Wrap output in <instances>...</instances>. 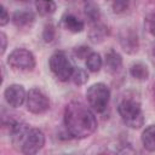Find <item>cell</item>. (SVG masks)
Segmentation results:
<instances>
[{
    "label": "cell",
    "instance_id": "30bf717a",
    "mask_svg": "<svg viewBox=\"0 0 155 155\" xmlns=\"http://www.w3.org/2000/svg\"><path fill=\"white\" fill-rule=\"evenodd\" d=\"M35 22V15L31 11L25 10H18L12 15V23L18 29H25L30 28L33 23Z\"/></svg>",
    "mask_w": 155,
    "mask_h": 155
},
{
    "label": "cell",
    "instance_id": "9a60e30c",
    "mask_svg": "<svg viewBox=\"0 0 155 155\" xmlns=\"http://www.w3.org/2000/svg\"><path fill=\"white\" fill-rule=\"evenodd\" d=\"M130 74L136 80L144 81V80H147L149 78V69L144 63L137 62V63H133L130 67Z\"/></svg>",
    "mask_w": 155,
    "mask_h": 155
},
{
    "label": "cell",
    "instance_id": "44dd1931",
    "mask_svg": "<svg viewBox=\"0 0 155 155\" xmlns=\"http://www.w3.org/2000/svg\"><path fill=\"white\" fill-rule=\"evenodd\" d=\"M130 6L128 0H114L111 4V8L114 13H122L125 12Z\"/></svg>",
    "mask_w": 155,
    "mask_h": 155
},
{
    "label": "cell",
    "instance_id": "4316f807",
    "mask_svg": "<svg viewBox=\"0 0 155 155\" xmlns=\"http://www.w3.org/2000/svg\"><path fill=\"white\" fill-rule=\"evenodd\" d=\"M16 1H19V2H29L30 0H16Z\"/></svg>",
    "mask_w": 155,
    "mask_h": 155
},
{
    "label": "cell",
    "instance_id": "d6986e66",
    "mask_svg": "<svg viewBox=\"0 0 155 155\" xmlns=\"http://www.w3.org/2000/svg\"><path fill=\"white\" fill-rule=\"evenodd\" d=\"M70 79H71V81L74 82V85H76V86H82V85H85V84L87 82V80H88V74H87V71H86L85 69L78 67V68H74Z\"/></svg>",
    "mask_w": 155,
    "mask_h": 155
},
{
    "label": "cell",
    "instance_id": "9c48e42d",
    "mask_svg": "<svg viewBox=\"0 0 155 155\" xmlns=\"http://www.w3.org/2000/svg\"><path fill=\"white\" fill-rule=\"evenodd\" d=\"M4 97H5V101L7 102V104L10 107L18 108L24 103V101L27 98V93H25V90L22 85L12 84L5 88Z\"/></svg>",
    "mask_w": 155,
    "mask_h": 155
},
{
    "label": "cell",
    "instance_id": "5bb4252c",
    "mask_svg": "<svg viewBox=\"0 0 155 155\" xmlns=\"http://www.w3.org/2000/svg\"><path fill=\"white\" fill-rule=\"evenodd\" d=\"M142 144L145 150L155 151V125L148 126L142 133Z\"/></svg>",
    "mask_w": 155,
    "mask_h": 155
},
{
    "label": "cell",
    "instance_id": "484cf974",
    "mask_svg": "<svg viewBox=\"0 0 155 155\" xmlns=\"http://www.w3.org/2000/svg\"><path fill=\"white\" fill-rule=\"evenodd\" d=\"M153 96H154V98H155V82H154V85H153Z\"/></svg>",
    "mask_w": 155,
    "mask_h": 155
},
{
    "label": "cell",
    "instance_id": "cb8c5ba5",
    "mask_svg": "<svg viewBox=\"0 0 155 155\" xmlns=\"http://www.w3.org/2000/svg\"><path fill=\"white\" fill-rule=\"evenodd\" d=\"M0 12H1V16H0V25L1 27H5L10 22V15H8V12H7V10H6V7L4 5H1Z\"/></svg>",
    "mask_w": 155,
    "mask_h": 155
},
{
    "label": "cell",
    "instance_id": "e0dca14e",
    "mask_svg": "<svg viewBox=\"0 0 155 155\" xmlns=\"http://www.w3.org/2000/svg\"><path fill=\"white\" fill-rule=\"evenodd\" d=\"M102 64H103V61H102V57L99 53L97 52H91L87 58H86V67L92 73H97L101 70L102 68Z\"/></svg>",
    "mask_w": 155,
    "mask_h": 155
},
{
    "label": "cell",
    "instance_id": "3957f363",
    "mask_svg": "<svg viewBox=\"0 0 155 155\" xmlns=\"http://www.w3.org/2000/svg\"><path fill=\"white\" fill-rule=\"evenodd\" d=\"M117 113L124 124L133 130H138L144 125V114L140 104L134 99H124L117 105Z\"/></svg>",
    "mask_w": 155,
    "mask_h": 155
},
{
    "label": "cell",
    "instance_id": "8fae6325",
    "mask_svg": "<svg viewBox=\"0 0 155 155\" xmlns=\"http://www.w3.org/2000/svg\"><path fill=\"white\" fill-rule=\"evenodd\" d=\"M109 35V29L105 24L96 22L88 30V39L93 44H101Z\"/></svg>",
    "mask_w": 155,
    "mask_h": 155
},
{
    "label": "cell",
    "instance_id": "ac0fdd59",
    "mask_svg": "<svg viewBox=\"0 0 155 155\" xmlns=\"http://www.w3.org/2000/svg\"><path fill=\"white\" fill-rule=\"evenodd\" d=\"M85 15H86V17L88 18V21H90L91 23H96V22H98L99 18H101L99 8H98V6H97L94 2H92V1L86 2V5H85Z\"/></svg>",
    "mask_w": 155,
    "mask_h": 155
},
{
    "label": "cell",
    "instance_id": "4fadbf2b",
    "mask_svg": "<svg viewBox=\"0 0 155 155\" xmlns=\"http://www.w3.org/2000/svg\"><path fill=\"white\" fill-rule=\"evenodd\" d=\"M104 64L105 68L109 73L114 74L116 73L121 67H122V57L120 56V53H117L114 50H110L105 53V59H104Z\"/></svg>",
    "mask_w": 155,
    "mask_h": 155
},
{
    "label": "cell",
    "instance_id": "d4e9b609",
    "mask_svg": "<svg viewBox=\"0 0 155 155\" xmlns=\"http://www.w3.org/2000/svg\"><path fill=\"white\" fill-rule=\"evenodd\" d=\"M0 40H1V51H0V53L4 54L5 50H6V46H7V38H6V34L4 31H1V34H0Z\"/></svg>",
    "mask_w": 155,
    "mask_h": 155
},
{
    "label": "cell",
    "instance_id": "8992f818",
    "mask_svg": "<svg viewBox=\"0 0 155 155\" xmlns=\"http://www.w3.org/2000/svg\"><path fill=\"white\" fill-rule=\"evenodd\" d=\"M34 54L25 48H15L7 57V64L13 69L30 71L35 68Z\"/></svg>",
    "mask_w": 155,
    "mask_h": 155
},
{
    "label": "cell",
    "instance_id": "7402d4cb",
    "mask_svg": "<svg viewBox=\"0 0 155 155\" xmlns=\"http://www.w3.org/2000/svg\"><path fill=\"white\" fill-rule=\"evenodd\" d=\"M144 25H145V29L149 31V34L155 36V12H151L145 17Z\"/></svg>",
    "mask_w": 155,
    "mask_h": 155
},
{
    "label": "cell",
    "instance_id": "5b68a950",
    "mask_svg": "<svg viewBox=\"0 0 155 155\" xmlns=\"http://www.w3.org/2000/svg\"><path fill=\"white\" fill-rule=\"evenodd\" d=\"M48 65L53 75L59 81H68L71 78L74 67L63 51H56L54 53H52L48 61Z\"/></svg>",
    "mask_w": 155,
    "mask_h": 155
},
{
    "label": "cell",
    "instance_id": "ffe728a7",
    "mask_svg": "<svg viewBox=\"0 0 155 155\" xmlns=\"http://www.w3.org/2000/svg\"><path fill=\"white\" fill-rule=\"evenodd\" d=\"M56 36V28L52 23H47L45 27H44V30H42V39L45 42H51L53 41Z\"/></svg>",
    "mask_w": 155,
    "mask_h": 155
},
{
    "label": "cell",
    "instance_id": "277c9868",
    "mask_svg": "<svg viewBox=\"0 0 155 155\" xmlns=\"http://www.w3.org/2000/svg\"><path fill=\"white\" fill-rule=\"evenodd\" d=\"M86 99L88 105L97 113H103L110 99V90L103 82L91 85L86 91Z\"/></svg>",
    "mask_w": 155,
    "mask_h": 155
},
{
    "label": "cell",
    "instance_id": "83f0119b",
    "mask_svg": "<svg viewBox=\"0 0 155 155\" xmlns=\"http://www.w3.org/2000/svg\"><path fill=\"white\" fill-rule=\"evenodd\" d=\"M153 54H154V57H155V45H154V47H153Z\"/></svg>",
    "mask_w": 155,
    "mask_h": 155
},
{
    "label": "cell",
    "instance_id": "603a6c76",
    "mask_svg": "<svg viewBox=\"0 0 155 155\" xmlns=\"http://www.w3.org/2000/svg\"><path fill=\"white\" fill-rule=\"evenodd\" d=\"M91 53V50L90 47L87 46H79V47H75L74 48V54L79 58V59H84V58H87V56Z\"/></svg>",
    "mask_w": 155,
    "mask_h": 155
},
{
    "label": "cell",
    "instance_id": "7c38bea8",
    "mask_svg": "<svg viewBox=\"0 0 155 155\" xmlns=\"http://www.w3.org/2000/svg\"><path fill=\"white\" fill-rule=\"evenodd\" d=\"M61 23H62V27L70 33H81L85 28L84 22L71 13H65L62 17Z\"/></svg>",
    "mask_w": 155,
    "mask_h": 155
},
{
    "label": "cell",
    "instance_id": "7a4b0ae2",
    "mask_svg": "<svg viewBox=\"0 0 155 155\" xmlns=\"http://www.w3.org/2000/svg\"><path fill=\"white\" fill-rule=\"evenodd\" d=\"M11 139L13 145L21 153L27 155L36 154L45 145V134L39 128H30L29 126Z\"/></svg>",
    "mask_w": 155,
    "mask_h": 155
},
{
    "label": "cell",
    "instance_id": "52a82bcc",
    "mask_svg": "<svg viewBox=\"0 0 155 155\" xmlns=\"http://www.w3.org/2000/svg\"><path fill=\"white\" fill-rule=\"evenodd\" d=\"M27 109L33 114H44L50 109L47 96L39 88H30L25 98Z\"/></svg>",
    "mask_w": 155,
    "mask_h": 155
},
{
    "label": "cell",
    "instance_id": "6da1fadb",
    "mask_svg": "<svg viewBox=\"0 0 155 155\" xmlns=\"http://www.w3.org/2000/svg\"><path fill=\"white\" fill-rule=\"evenodd\" d=\"M64 126L70 137L82 139L94 133L97 119L85 104L70 102L64 109Z\"/></svg>",
    "mask_w": 155,
    "mask_h": 155
},
{
    "label": "cell",
    "instance_id": "ba28073f",
    "mask_svg": "<svg viewBox=\"0 0 155 155\" xmlns=\"http://www.w3.org/2000/svg\"><path fill=\"white\" fill-rule=\"evenodd\" d=\"M119 42H120V46L122 47V50L128 54H133V53L138 52V50H139L138 35L131 28H127V29H124L120 31Z\"/></svg>",
    "mask_w": 155,
    "mask_h": 155
},
{
    "label": "cell",
    "instance_id": "2e32d148",
    "mask_svg": "<svg viewBox=\"0 0 155 155\" xmlns=\"http://www.w3.org/2000/svg\"><path fill=\"white\" fill-rule=\"evenodd\" d=\"M35 7L40 16H48L56 11L54 0H35Z\"/></svg>",
    "mask_w": 155,
    "mask_h": 155
}]
</instances>
